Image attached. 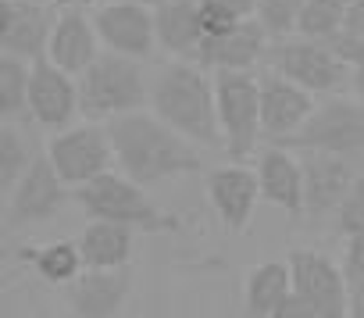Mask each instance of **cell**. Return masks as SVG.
<instances>
[{
  "instance_id": "cell-33",
  "label": "cell",
  "mask_w": 364,
  "mask_h": 318,
  "mask_svg": "<svg viewBox=\"0 0 364 318\" xmlns=\"http://www.w3.org/2000/svg\"><path fill=\"white\" fill-rule=\"evenodd\" d=\"M350 314L364 318V279H350Z\"/></svg>"
},
{
  "instance_id": "cell-2",
  "label": "cell",
  "mask_w": 364,
  "mask_h": 318,
  "mask_svg": "<svg viewBox=\"0 0 364 318\" xmlns=\"http://www.w3.org/2000/svg\"><path fill=\"white\" fill-rule=\"evenodd\" d=\"M150 111L200 147H222L215 79L200 61L175 58L150 79Z\"/></svg>"
},
{
  "instance_id": "cell-28",
  "label": "cell",
  "mask_w": 364,
  "mask_h": 318,
  "mask_svg": "<svg viewBox=\"0 0 364 318\" xmlns=\"http://www.w3.org/2000/svg\"><path fill=\"white\" fill-rule=\"evenodd\" d=\"M33 161H36V154H33L26 132L15 122H4V129H0V190L8 194L26 176V169Z\"/></svg>"
},
{
  "instance_id": "cell-3",
  "label": "cell",
  "mask_w": 364,
  "mask_h": 318,
  "mask_svg": "<svg viewBox=\"0 0 364 318\" xmlns=\"http://www.w3.org/2000/svg\"><path fill=\"white\" fill-rule=\"evenodd\" d=\"M79 211L86 218H104V222H122L136 233H175L178 218L161 211L150 197L146 186H139L136 179H129L122 169L97 176L93 183L72 190Z\"/></svg>"
},
{
  "instance_id": "cell-7",
  "label": "cell",
  "mask_w": 364,
  "mask_h": 318,
  "mask_svg": "<svg viewBox=\"0 0 364 318\" xmlns=\"http://www.w3.org/2000/svg\"><path fill=\"white\" fill-rule=\"evenodd\" d=\"M268 65H272V72L300 83L311 93H328L343 79H350V65L332 51V43L311 40V36H300V33L286 36V40H272Z\"/></svg>"
},
{
  "instance_id": "cell-17",
  "label": "cell",
  "mask_w": 364,
  "mask_h": 318,
  "mask_svg": "<svg viewBox=\"0 0 364 318\" xmlns=\"http://www.w3.org/2000/svg\"><path fill=\"white\" fill-rule=\"evenodd\" d=\"M264 54H268V33L257 18H247L229 29L208 33L197 61L208 72H250Z\"/></svg>"
},
{
  "instance_id": "cell-30",
  "label": "cell",
  "mask_w": 364,
  "mask_h": 318,
  "mask_svg": "<svg viewBox=\"0 0 364 318\" xmlns=\"http://www.w3.org/2000/svg\"><path fill=\"white\" fill-rule=\"evenodd\" d=\"M197 4H200L208 33H218V29H229L236 22H247L257 11V0H197Z\"/></svg>"
},
{
  "instance_id": "cell-19",
  "label": "cell",
  "mask_w": 364,
  "mask_h": 318,
  "mask_svg": "<svg viewBox=\"0 0 364 318\" xmlns=\"http://www.w3.org/2000/svg\"><path fill=\"white\" fill-rule=\"evenodd\" d=\"M314 93L304 90L300 83L272 72L261 79V129L268 143H282L286 136H293L307 115L314 111Z\"/></svg>"
},
{
  "instance_id": "cell-34",
  "label": "cell",
  "mask_w": 364,
  "mask_h": 318,
  "mask_svg": "<svg viewBox=\"0 0 364 318\" xmlns=\"http://www.w3.org/2000/svg\"><path fill=\"white\" fill-rule=\"evenodd\" d=\"M139 4H150V8H157V4H168V0H139Z\"/></svg>"
},
{
  "instance_id": "cell-10",
  "label": "cell",
  "mask_w": 364,
  "mask_h": 318,
  "mask_svg": "<svg viewBox=\"0 0 364 318\" xmlns=\"http://www.w3.org/2000/svg\"><path fill=\"white\" fill-rule=\"evenodd\" d=\"M68 190L72 186L58 176L50 157L47 154H36V161L26 169V176L4 194L8 226H43V222L58 218V211L72 197Z\"/></svg>"
},
{
  "instance_id": "cell-36",
  "label": "cell",
  "mask_w": 364,
  "mask_h": 318,
  "mask_svg": "<svg viewBox=\"0 0 364 318\" xmlns=\"http://www.w3.org/2000/svg\"><path fill=\"white\" fill-rule=\"evenodd\" d=\"M40 4H54V0H40Z\"/></svg>"
},
{
  "instance_id": "cell-12",
  "label": "cell",
  "mask_w": 364,
  "mask_h": 318,
  "mask_svg": "<svg viewBox=\"0 0 364 318\" xmlns=\"http://www.w3.org/2000/svg\"><path fill=\"white\" fill-rule=\"evenodd\" d=\"M75 115H82L79 104V75L65 72L61 65H54L50 58L33 61V79H29V118L47 129H68L75 122Z\"/></svg>"
},
{
  "instance_id": "cell-18",
  "label": "cell",
  "mask_w": 364,
  "mask_h": 318,
  "mask_svg": "<svg viewBox=\"0 0 364 318\" xmlns=\"http://www.w3.org/2000/svg\"><path fill=\"white\" fill-rule=\"evenodd\" d=\"M208 201L229 233H247L254 208L261 201L257 172H250L243 165H222V169L208 172Z\"/></svg>"
},
{
  "instance_id": "cell-1",
  "label": "cell",
  "mask_w": 364,
  "mask_h": 318,
  "mask_svg": "<svg viewBox=\"0 0 364 318\" xmlns=\"http://www.w3.org/2000/svg\"><path fill=\"white\" fill-rule=\"evenodd\" d=\"M114 143V161L118 169L136 179L139 186H157L178 176H197L200 172V154L197 143L175 132L164 118L154 111H129L111 122H104Z\"/></svg>"
},
{
  "instance_id": "cell-22",
  "label": "cell",
  "mask_w": 364,
  "mask_h": 318,
  "mask_svg": "<svg viewBox=\"0 0 364 318\" xmlns=\"http://www.w3.org/2000/svg\"><path fill=\"white\" fill-rule=\"evenodd\" d=\"M132 247H136V229H129L122 222L90 218L79 236L86 268H125L132 261Z\"/></svg>"
},
{
  "instance_id": "cell-8",
  "label": "cell",
  "mask_w": 364,
  "mask_h": 318,
  "mask_svg": "<svg viewBox=\"0 0 364 318\" xmlns=\"http://www.w3.org/2000/svg\"><path fill=\"white\" fill-rule=\"evenodd\" d=\"M47 157L54 161L58 176L72 190H79V186L93 183L97 176L118 169L111 132L107 129H97V125H68V129L50 132Z\"/></svg>"
},
{
  "instance_id": "cell-4",
  "label": "cell",
  "mask_w": 364,
  "mask_h": 318,
  "mask_svg": "<svg viewBox=\"0 0 364 318\" xmlns=\"http://www.w3.org/2000/svg\"><path fill=\"white\" fill-rule=\"evenodd\" d=\"M79 104L90 122H111L118 115L150 104V83L136 58L100 51V58L79 75Z\"/></svg>"
},
{
  "instance_id": "cell-27",
  "label": "cell",
  "mask_w": 364,
  "mask_h": 318,
  "mask_svg": "<svg viewBox=\"0 0 364 318\" xmlns=\"http://www.w3.org/2000/svg\"><path fill=\"white\" fill-rule=\"evenodd\" d=\"M350 4L353 0H304V8H300V36H311V40H332L346 15H350Z\"/></svg>"
},
{
  "instance_id": "cell-32",
  "label": "cell",
  "mask_w": 364,
  "mask_h": 318,
  "mask_svg": "<svg viewBox=\"0 0 364 318\" xmlns=\"http://www.w3.org/2000/svg\"><path fill=\"white\" fill-rule=\"evenodd\" d=\"M343 268L346 279H364V229L343 236Z\"/></svg>"
},
{
  "instance_id": "cell-24",
  "label": "cell",
  "mask_w": 364,
  "mask_h": 318,
  "mask_svg": "<svg viewBox=\"0 0 364 318\" xmlns=\"http://www.w3.org/2000/svg\"><path fill=\"white\" fill-rule=\"evenodd\" d=\"M22 261L43 282H72L86 268L82 250H79V240H50V243L22 247Z\"/></svg>"
},
{
  "instance_id": "cell-13",
  "label": "cell",
  "mask_w": 364,
  "mask_h": 318,
  "mask_svg": "<svg viewBox=\"0 0 364 318\" xmlns=\"http://www.w3.org/2000/svg\"><path fill=\"white\" fill-rule=\"evenodd\" d=\"M296 154L304 161V215L311 222H325L339 211L357 179L350 169V157L325 150H296Z\"/></svg>"
},
{
  "instance_id": "cell-5",
  "label": "cell",
  "mask_w": 364,
  "mask_h": 318,
  "mask_svg": "<svg viewBox=\"0 0 364 318\" xmlns=\"http://www.w3.org/2000/svg\"><path fill=\"white\" fill-rule=\"evenodd\" d=\"M215 97H218V125H222V147L232 161L254 154V147L264 139L261 129V79L250 72H215Z\"/></svg>"
},
{
  "instance_id": "cell-15",
  "label": "cell",
  "mask_w": 364,
  "mask_h": 318,
  "mask_svg": "<svg viewBox=\"0 0 364 318\" xmlns=\"http://www.w3.org/2000/svg\"><path fill=\"white\" fill-rule=\"evenodd\" d=\"M132 293V268H82L68 282V307L79 318H114Z\"/></svg>"
},
{
  "instance_id": "cell-25",
  "label": "cell",
  "mask_w": 364,
  "mask_h": 318,
  "mask_svg": "<svg viewBox=\"0 0 364 318\" xmlns=\"http://www.w3.org/2000/svg\"><path fill=\"white\" fill-rule=\"evenodd\" d=\"M29 79L33 61L18 54H0V115L4 122H18L29 115Z\"/></svg>"
},
{
  "instance_id": "cell-16",
  "label": "cell",
  "mask_w": 364,
  "mask_h": 318,
  "mask_svg": "<svg viewBox=\"0 0 364 318\" xmlns=\"http://www.w3.org/2000/svg\"><path fill=\"white\" fill-rule=\"evenodd\" d=\"M257 183H261V201L286 211L289 218L304 215V161L293 154V147L272 143L257 154Z\"/></svg>"
},
{
  "instance_id": "cell-20",
  "label": "cell",
  "mask_w": 364,
  "mask_h": 318,
  "mask_svg": "<svg viewBox=\"0 0 364 318\" xmlns=\"http://www.w3.org/2000/svg\"><path fill=\"white\" fill-rule=\"evenodd\" d=\"M154 22H157V47L161 51H168L171 58L197 61V54L208 40V26H204L197 0H168V4H157Z\"/></svg>"
},
{
  "instance_id": "cell-35",
  "label": "cell",
  "mask_w": 364,
  "mask_h": 318,
  "mask_svg": "<svg viewBox=\"0 0 364 318\" xmlns=\"http://www.w3.org/2000/svg\"><path fill=\"white\" fill-rule=\"evenodd\" d=\"M79 4H97V0H79Z\"/></svg>"
},
{
  "instance_id": "cell-31",
  "label": "cell",
  "mask_w": 364,
  "mask_h": 318,
  "mask_svg": "<svg viewBox=\"0 0 364 318\" xmlns=\"http://www.w3.org/2000/svg\"><path fill=\"white\" fill-rule=\"evenodd\" d=\"M336 226H339V236H350V233H360L364 229V176L353 179L346 201L336 211Z\"/></svg>"
},
{
  "instance_id": "cell-29",
  "label": "cell",
  "mask_w": 364,
  "mask_h": 318,
  "mask_svg": "<svg viewBox=\"0 0 364 318\" xmlns=\"http://www.w3.org/2000/svg\"><path fill=\"white\" fill-rule=\"evenodd\" d=\"M300 8L304 0H257L254 18L264 26L268 40H286V36H296L300 29Z\"/></svg>"
},
{
  "instance_id": "cell-26",
  "label": "cell",
  "mask_w": 364,
  "mask_h": 318,
  "mask_svg": "<svg viewBox=\"0 0 364 318\" xmlns=\"http://www.w3.org/2000/svg\"><path fill=\"white\" fill-rule=\"evenodd\" d=\"M328 43L350 65V79H353L357 93L364 97V0H353L350 4V15H346L343 29Z\"/></svg>"
},
{
  "instance_id": "cell-6",
  "label": "cell",
  "mask_w": 364,
  "mask_h": 318,
  "mask_svg": "<svg viewBox=\"0 0 364 318\" xmlns=\"http://www.w3.org/2000/svg\"><path fill=\"white\" fill-rule=\"evenodd\" d=\"M282 147L293 150H325L357 157L364 154V97H328L314 104L307 122L282 139Z\"/></svg>"
},
{
  "instance_id": "cell-11",
  "label": "cell",
  "mask_w": 364,
  "mask_h": 318,
  "mask_svg": "<svg viewBox=\"0 0 364 318\" xmlns=\"http://www.w3.org/2000/svg\"><path fill=\"white\" fill-rule=\"evenodd\" d=\"M93 26L97 36L104 43V51L146 61L157 47V22H154V8L139 4V0H107L93 11Z\"/></svg>"
},
{
  "instance_id": "cell-23",
  "label": "cell",
  "mask_w": 364,
  "mask_h": 318,
  "mask_svg": "<svg viewBox=\"0 0 364 318\" xmlns=\"http://www.w3.org/2000/svg\"><path fill=\"white\" fill-rule=\"evenodd\" d=\"M293 293L289 261H261L247 272L243 282V307L254 318H279V307Z\"/></svg>"
},
{
  "instance_id": "cell-9",
  "label": "cell",
  "mask_w": 364,
  "mask_h": 318,
  "mask_svg": "<svg viewBox=\"0 0 364 318\" xmlns=\"http://www.w3.org/2000/svg\"><path fill=\"white\" fill-rule=\"evenodd\" d=\"M289 272H293V293L311 304L314 318L350 314V279L343 265H336L321 250H293Z\"/></svg>"
},
{
  "instance_id": "cell-14",
  "label": "cell",
  "mask_w": 364,
  "mask_h": 318,
  "mask_svg": "<svg viewBox=\"0 0 364 318\" xmlns=\"http://www.w3.org/2000/svg\"><path fill=\"white\" fill-rule=\"evenodd\" d=\"M58 15L54 4L40 0H0V54H18L26 61L47 58Z\"/></svg>"
},
{
  "instance_id": "cell-21",
  "label": "cell",
  "mask_w": 364,
  "mask_h": 318,
  "mask_svg": "<svg viewBox=\"0 0 364 318\" xmlns=\"http://www.w3.org/2000/svg\"><path fill=\"white\" fill-rule=\"evenodd\" d=\"M100 36H97V26H93V15L86 18L82 11H61L58 22H54V33H50V47H47V58L54 65H61L65 72L72 75H82L97 58H100Z\"/></svg>"
}]
</instances>
